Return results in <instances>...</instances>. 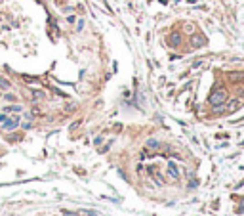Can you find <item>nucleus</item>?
<instances>
[{
  "label": "nucleus",
  "instance_id": "1",
  "mask_svg": "<svg viewBox=\"0 0 244 216\" xmlns=\"http://www.w3.org/2000/svg\"><path fill=\"white\" fill-rule=\"evenodd\" d=\"M225 100H227V92H225V90H216V92L210 96V103H212L214 107H219Z\"/></svg>",
  "mask_w": 244,
  "mask_h": 216
},
{
  "label": "nucleus",
  "instance_id": "2",
  "mask_svg": "<svg viewBox=\"0 0 244 216\" xmlns=\"http://www.w3.org/2000/svg\"><path fill=\"white\" fill-rule=\"evenodd\" d=\"M168 176H170L172 180L179 178V172H177V168H175V163H168Z\"/></svg>",
  "mask_w": 244,
  "mask_h": 216
},
{
  "label": "nucleus",
  "instance_id": "3",
  "mask_svg": "<svg viewBox=\"0 0 244 216\" xmlns=\"http://www.w3.org/2000/svg\"><path fill=\"white\" fill-rule=\"evenodd\" d=\"M17 124H19V117H12L10 120H6V123H4V130H14Z\"/></svg>",
  "mask_w": 244,
  "mask_h": 216
},
{
  "label": "nucleus",
  "instance_id": "4",
  "mask_svg": "<svg viewBox=\"0 0 244 216\" xmlns=\"http://www.w3.org/2000/svg\"><path fill=\"white\" fill-rule=\"evenodd\" d=\"M179 42H181V37L177 35V33H174V35L170 37V44H172V46H177Z\"/></svg>",
  "mask_w": 244,
  "mask_h": 216
},
{
  "label": "nucleus",
  "instance_id": "5",
  "mask_svg": "<svg viewBox=\"0 0 244 216\" xmlns=\"http://www.w3.org/2000/svg\"><path fill=\"white\" fill-rule=\"evenodd\" d=\"M193 46H204V38L202 37H195L193 38Z\"/></svg>",
  "mask_w": 244,
  "mask_h": 216
},
{
  "label": "nucleus",
  "instance_id": "6",
  "mask_svg": "<svg viewBox=\"0 0 244 216\" xmlns=\"http://www.w3.org/2000/svg\"><path fill=\"white\" fill-rule=\"evenodd\" d=\"M0 88H2V90H8V88H10V80H6V78L0 77Z\"/></svg>",
  "mask_w": 244,
  "mask_h": 216
},
{
  "label": "nucleus",
  "instance_id": "7",
  "mask_svg": "<svg viewBox=\"0 0 244 216\" xmlns=\"http://www.w3.org/2000/svg\"><path fill=\"white\" fill-rule=\"evenodd\" d=\"M42 98H44V94H42V92H38V90L32 92V100H42Z\"/></svg>",
  "mask_w": 244,
  "mask_h": 216
},
{
  "label": "nucleus",
  "instance_id": "8",
  "mask_svg": "<svg viewBox=\"0 0 244 216\" xmlns=\"http://www.w3.org/2000/svg\"><path fill=\"white\" fill-rule=\"evenodd\" d=\"M6 111H14V113H17V111H21V107H19V105H12V107H8Z\"/></svg>",
  "mask_w": 244,
  "mask_h": 216
},
{
  "label": "nucleus",
  "instance_id": "9",
  "mask_svg": "<svg viewBox=\"0 0 244 216\" xmlns=\"http://www.w3.org/2000/svg\"><path fill=\"white\" fill-rule=\"evenodd\" d=\"M147 145H149V147H158V142H155V140H149Z\"/></svg>",
  "mask_w": 244,
  "mask_h": 216
}]
</instances>
